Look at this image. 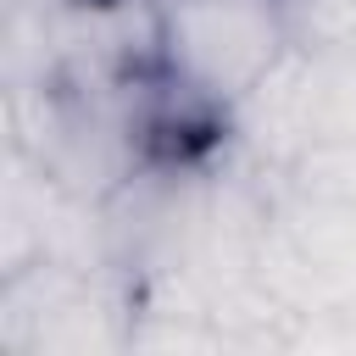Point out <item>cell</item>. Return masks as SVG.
Wrapping results in <instances>:
<instances>
[{
    "label": "cell",
    "mask_w": 356,
    "mask_h": 356,
    "mask_svg": "<svg viewBox=\"0 0 356 356\" xmlns=\"http://www.w3.org/2000/svg\"><path fill=\"white\" fill-rule=\"evenodd\" d=\"M295 44L284 0H156L150 6V56L161 78L206 106H245L273 83Z\"/></svg>",
    "instance_id": "obj_1"
},
{
    "label": "cell",
    "mask_w": 356,
    "mask_h": 356,
    "mask_svg": "<svg viewBox=\"0 0 356 356\" xmlns=\"http://www.w3.org/2000/svg\"><path fill=\"white\" fill-rule=\"evenodd\" d=\"M95 6H111V0H95Z\"/></svg>",
    "instance_id": "obj_2"
}]
</instances>
